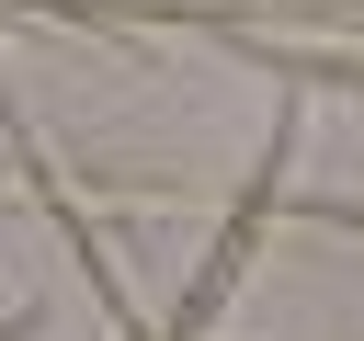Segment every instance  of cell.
Instances as JSON below:
<instances>
[{"mask_svg":"<svg viewBox=\"0 0 364 341\" xmlns=\"http://www.w3.org/2000/svg\"><path fill=\"white\" fill-rule=\"evenodd\" d=\"M284 159H296V102L273 114V148H262V170L239 182V205H228V227H216V250H205V273L182 284V307L148 330V341H205V318L239 296V273H250V250H262V227L284 216Z\"/></svg>","mask_w":364,"mask_h":341,"instance_id":"cell-1","label":"cell"},{"mask_svg":"<svg viewBox=\"0 0 364 341\" xmlns=\"http://www.w3.org/2000/svg\"><path fill=\"white\" fill-rule=\"evenodd\" d=\"M216 34H228L239 57H262L273 80H341V91H364V45H353V57H318V45H273V34H250V23H216Z\"/></svg>","mask_w":364,"mask_h":341,"instance_id":"cell-2","label":"cell"},{"mask_svg":"<svg viewBox=\"0 0 364 341\" xmlns=\"http://www.w3.org/2000/svg\"><path fill=\"white\" fill-rule=\"evenodd\" d=\"M307 216H318V227H353V239H364V205H353V193H307Z\"/></svg>","mask_w":364,"mask_h":341,"instance_id":"cell-3","label":"cell"},{"mask_svg":"<svg viewBox=\"0 0 364 341\" xmlns=\"http://www.w3.org/2000/svg\"><path fill=\"white\" fill-rule=\"evenodd\" d=\"M34 330H46V307H11V318H0V341H34Z\"/></svg>","mask_w":364,"mask_h":341,"instance_id":"cell-4","label":"cell"},{"mask_svg":"<svg viewBox=\"0 0 364 341\" xmlns=\"http://www.w3.org/2000/svg\"><path fill=\"white\" fill-rule=\"evenodd\" d=\"M341 11H364V0H341Z\"/></svg>","mask_w":364,"mask_h":341,"instance_id":"cell-5","label":"cell"}]
</instances>
